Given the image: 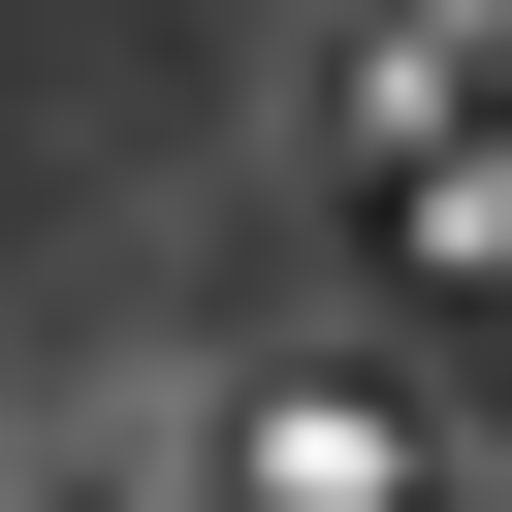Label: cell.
<instances>
[{"mask_svg": "<svg viewBox=\"0 0 512 512\" xmlns=\"http://www.w3.org/2000/svg\"><path fill=\"white\" fill-rule=\"evenodd\" d=\"M192 448H224V512H448V448H416L384 384H320V352H256Z\"/></svg>", "mask_w": 512, "mask_h": 512, "instance_id": "6da1fadb", "label": "cell"}, {"mask_svg": "<svg viewBox=\"0 0 512 512\" xmlns=\"http://www.w3.org/2000/svg\"><path fill=\"white\" fill-rule=\"evenodd\" d=\"M416 256H448V288H512V160H480V192H448V224H416Z\"/></svg>", "mask_w": 512, "mask_h": 512, "instance_id": "7a4b0ae2", "label": "cell"}]
</instances>
